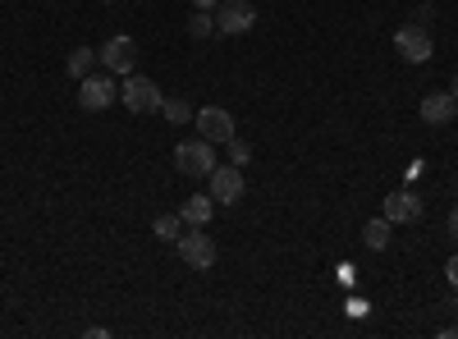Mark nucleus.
Wrapping results in <instances>:
<instances>
[{"label": "nucleus", "instance_id": "6e6552de", "mask_svg": "<svg viewBox=\"0 0 458 339\" xmlns=\"http://www.w3.org/2000/svg\"><path fill=\"white\" fill-rule=\"evenodd\" d=\"M252 23H257V10L248 5V0H220L216 5V32H225V37H239Z\"/></svg>", "mask_w": 458, "mask_h": 339}, {"label": "nucleus", "instance_id": "f3484780", "mask_svg": "<svg viewBox=\"0 0 458 339\" xmlns=\"http://www.w3.org/2000/svg\"><path fill=\"white\" fill-rule=\"evenodd\" d=\"M188 32H193L198 42H202V37H211L216 32V14L211 10H193V14H188Z\"/></svg>", "mask_w": 458, "mask_h": 339}, {"label": "nucleus", "instance_id": "f257e3e1", "mask_svg": "<svg viewBox=\"0 0 458 339\" xmlns=\"http://www.w3.org/2000/svg\"><path fill=\"white\" fill-rule=\"evenodd\" d=\"M174 165H179V174H188V179H207V174L216 170V142H207L202 133L188 138V142H179V147H174Z\"/></svg>", "mask_w": 458, "mask_h": 339}, {"label": "nucleus", "instance_id": "412c9836", "mask_svg": "<svg viewBox=\"0 0 458 339\" xmlns=\"http://www.w3.org/2000/svg\"><path fill=\"white\" fill-rule=\"evenodd\" d=\"M220 0H193V10H216Z\"/></svg>", "mask_w": 458, "mask_h": 339}, {"label": "nucleus", "instance_id": "0eeeda50", "mask_svg": "<svg viewBox=\"0 0 458 339\" xmlns=\"http://www.w3.org/2000/svg\"><path fill=\"white\" fill-rule=\"evenodd\" d=\"M97 60L106 64V73H133V64H138V42H133V37H124V32H114L110 42L97 51Z\"/></svg>", "mask_w": 458, "mask_h": 339}, {"label": "nucleus", "instance_id": "1a4fd4ad", "mask_svg": "<svg viewBox=\"0 0 458 339\" xmlns=\"http://www.w3.org/2000/svg\"><path fill=\"white\" fill-rule=\"evenodd\" d=\"M193 124H198V133L207 142H229V138H234V115H229L225 106H202L193 115Z\"/></svg>", "mask_w": 458, "mask_h": 339}, {"label": "nucleus", "instance_id": "423d86ee", "mask_svg": "<svg viewBox=\"0 0 458 339\" xmlns=\"http://www.w3.org/2000/svg\"><path fill=\"white\" fill-rule=\"evenodd\" d=\"M243 170L239 165H216L211 174H207V193H211V202H225V207H234L239 198H243Z\"/></svg>", "mask_w": 458, "mask_h": 339}, {"label": "nucleus", "instance_id": "4be33fe9", "mask_svg": "<svg viewBox=\"0 0 458 339\" xmlns=\"http://www.w3.org/2000/svg\"><path fill=\"white\" fill-rule=\"evenodd\" d=\"M440 335H445V339H458V326H449V330H440Z\"/></svg>", "mask_w": 458, "mask_h": 339}, {"label": "nucleus", "instance_id": "5701e85b", "mask_svg": "<svg viewBox=\"0 0 458 339\" xmlns=\"http://www.w3.org/2000/svg\"><path fill=\"white\" fill-rule=\"evenodd\" d=\"M449 97H454V101H458V79H454V83H449Z\"/></svg>", "mask_w": 458, "mask_h": 339}, {"label": "nucleus", "instance_id": "dca6fc26", "mask_svg": "<svg viewBox=\"0 0 458 339\" xmlns=\"http://www.w3.org/2000/svg\"><path fill=\"white\" fill-rule=\"evenodd\" d=\"M161 115H165L170 124H188V120H193V106H188L183 97H165V101H161Z\"/></svg>", "mask_w": 458, "mask_h": 339}, {"label": "nucleus", "instance_id": "a211bd4d", "mask_svg": "<svg viewBox=\"0 0 458 339\" xmlns=\"http://www.w3.org/2000/svg\"><path fill=\"white\" fill-rule=\"evenodd\" d=\"M225 147H229V165H239V170H243V165L252 161V147H248L243 138H229Z\"/></svg>", "mask_w": 458, "mask_h": 339}, {"label": "nucleus", "instance_id": "9d476101", "mask_svg": "<svg viewBox=\"0 0 458 339\" xmlns=\"http://www.w3.org/2000/svg\"><path fill=\"white\" fill-rule=\"evenodd\" d=\"M417 216H422V198L408 193V188H399V193L386 198V220L390 225H412Z\"/></svg>", "mask_w": 458, "mask_h": 339}, {"label": "nucleus", "instance_id": "f8f14e48", "mask_svg": "<svg viewBox=\"0 0 458 339\" xmlns=\"http://www.w3.org/2000/svg\"><path fill=\"white\" fill-rule=\"evenodd\" d=\"M211 211H216L211 193H193V198H183V207H179V216H183L188 230H202V225L211 220Z\"/></svg>", "mask_w": 458, "mask_h": 339}, {"label": "nucleus", "instance_id": "39448f33", "mask_svg": "<svg viewBox=\"0 0 458 339\" xmlns=\"http://www.w3.org/2000/svg\"><path fill=\"white\" fill-rule=\"evenodd\" d=\"M114 97H120L114 73H88V79H79V106L83 110H106V106H114Z\"/></svg>", "mask_w": 458, "mask_h": 339}, {"label": "nucleus", "instance_id": "7ed1b4c3", "mask_svg": "<svg viewBox=\"0 0 458 339\" xmlns=\"http://www.w3.org/2000/svg\"><path fill=\"white\" fill-rule=\"evenodd\" d=\"M394 51H399L408 64H427V60H431V51H436L427 23H403V28L394 32Z\"/></svg>", "mask_w": 458, "mask_h": 339}, {"label": "nucleus", "instance_id": "ddd939ff", "mask_svg": "<svg viewBox=\"0 0 458 339\" xmlns=\"http://www.w3.org/2000/svg\"><path fill=\"white\" fill-rule=\"evenodd\" d=\"M390 230H394V225H390L386 216H380V220H367V225H362V243H367L371 252H386V248H390Z\"/></svg>", "mask_w": 458, "mask_h": 339}, {"label": "nucleus", "instance_id": "6ab92c4d", "mask_svg": "<svg viewBox=\"0 0 458 339\" xmlns=\"http://www.w3.org/2000/svg\"><path fill=\"white\" fill-rule=\"evenodd\" d=\"M445 275H449V289H458V257H449V267H445Z\"/></svg>", "mask_w": 458, "mask_h": 339}, {"label": "nucleus", "instance_id": "f03ea898", "mask_svg": "<svg viewBox=\"0 0 458 339\" xmlns=\"http://www.w3.org/2000/svg\"><path fill=\"white\" fill-rule=\"evenodd\" d=\"M124 106L133 110V115H151V110H161V88L157 79H147V73H124V88H120Z\"/></svg>", "mask_w": 458, "mask_h": 339}, {"label": "nucleus", "instance_id": "4468645a", "mask_svg": "<svg viewBox=\"0 0 458 339\" xmlns=\"http://www.w3.org/2000/svg\"><path fill=\"white\" fill-rule=\"evenodd\" d=\"M92 64H97V51H92V47H73V51H69V60H64L69 79H88Z\"/></svg>", "mask_w": 458, "mask_h": 339}, {"label": "nucleus", "instance_id": "9b49d317", "mask_svg": "<svg viewBox=\"0 0 458 339\" xmlns=\"http://www.w3.org/2000/svg\"><path fill=\"white\" fill-rule=\"evenodd\" d=\"M422 120H427V124H449V120H458V101H454L449 92L422 97Z\"/></svg>", "mask_w": 458, "mask_h": 339}, {"label": "nucleus", "instance_id": "20e7f679", "mask_svg": "<svg viewBox=\"0 0 458 339\" xmlns=\"http://www.w3.org/2000/svg\"><path fill=\"white\" fill-rule=\"evenodd\" d=\"M174 248H179V257H183L193 271H211L216 257H220V252H216V239H211V234H198V230H183Z\"/></svg>", "mask_w": 458, "mask_h": 339}, {"label": "nucleus", "instance_id": "2eb2a0df", "mask_svg": "<svg viewBox=\"0 0 458 339\" xmlns=\"http://www.w3.org/2000/svg\"><path fill=\"white\" fill-rule=\"evenodd\" d=\"M188 230L183 225V216L179 211H170V216H157V225H151V234H157L161 243H179V234Z\"/></svg>", "mask_w": 458, "mask_h": 339}, {"label": "nucleus", "instance_id": "aec40b11", "mask_svg": "<svg viewBox=\"0 0 458 339\" xmlns=\"http://www.w3.org/2000/svg\"><path fill=\"white\" fill-rule=\"evenodd\" d=\"M445 230H449V239H458V207L449 211V220H445Z\"/></svg>", "mask_w": 458, "mask_h": 339}]
</instances>
